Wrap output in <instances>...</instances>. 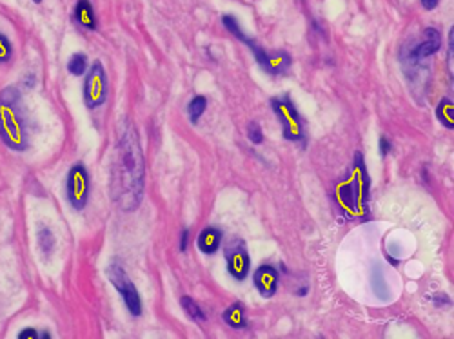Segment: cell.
<instances>
[{
    "instance_id": "cell-21",
    "label": "cell",
    "mask_w": 454,
    "mask_h": 339,
    "mask_svg": "<svg viewBox=\"0 0 454 339\" xmlns=\"http://www.w3.org/2000/svg\"><path fill=\"white\" fill-rule=\"evenodd\" d=\"M248 138L251 140L255 145H260L264 142V135H262V127L256 122H249L248 123Z\"/></svg>"
},
{
    "instance_id": "cell-20",
    "label": "cell",
    "mask_w": 454,
    "mask_h": 339,
    "mask_svg": "<svg viewBox=\"0 0 454 339\" xmlns=\"http://www.w3.org/2000/svg\"><path fill=\"white\" fill-rule=\"evenodd\" d=\"M13 57V45L9 42V38L6 35L0 33V64H6V62L11 60Z\"/></svg>"
},
{
    "instance_id": "cell-18",
    "label": "cell",
    "mask_w": 454,
    "mask_h": 339,
    "mask_svg": "<svg viewBox=\"0 0 454 339\" xmlns=\"http://www.w3.org/2000/svg\"><path fill=\"white\" fill-rule=\"evenodd\" d=\"M67 71L74 77H82L87 71V57L82 53H74L70 57V62H67Z\"/></svg>"
},
{
    "instance_id": "cell-3",
    "label": "cell",
    "mask_w": 454,
    "mask_h": 339,
    "mask_svg": "<svg viewBox=\"0 0 454 339\" xmlns=\"http://www.w3.org/2000/svg\"><path fill=\"white\" fill-rule=\"evenodd\" d=\"M369 189H371V180H369L367 167L363 162V155L358 151L355 155L351 180L340 187V200L345 213L353 216H367Z\"/></svg>"
},
{
    "instance_id": "cell-13",
    "label": "cell",
    "mask_w": 454,
    "mask_h": 339,
    "mask_svg": "<svg viewBox=\"0 0 454 339\" xmlns=\"http://www.w3.org/2000/svg\"><path fill=\"white\" fill-rule=\"evenodd\" d=\"M222 230L215 229V227H207V229H204L202 233H200L199 236V249L200 252L204 254H215L216 250L220 249V245H222Z\"/></svg>"
},
{
    "instance_id": "cell-11",
    "label": "cell",
    "mask_w": 454,
    "mask_h": 339,
    "mask_svg": "<svg viewBox=\"0 0 454 339\" xmlns=\"http://www.w3.org/2000/svg\"><path fill=\"white\" fill-rule=\"evenodd\" d=\"M440 48H442V35H440V31L434 28H426L423 29V40L414 50L409 51V60L420 62L423 58L433 57L434 53L440 51Z\"/></svg>"
},
{
    "instance_id": "cell-6",
    "label": "cell",
    "mask_w": 454,
    "mask_h": 339,
    "mask_svg": "<svg viewBox=\"0 0 454 339\" xmlns=\"http://www.w3.org/2000/svg\"><path fill=\"white\" fill-rule=\"evenodd\" d=\"M108 100V74L104 70L102 62L96 60L87 71L84 80V104L87 109H96Z\"/></svg>"
},
{
    "instance_id": "cell-10",
    "label": "cell",
    "mask_w": 454,
    "mask_h": 339,
    "mask_svg": "<svg viewBox=\"0 0 454 339\" xmlns=\"http://www.w3.org/2000/svg\"><path fill=\"white\" fill-rule=\"evenodd\" d=\"M253 282L262 298H272L280 285V274L272 265H260L253 276Z\"/></svg>"
},
{
    "instance_id": "cell-26",
    "label": "cell",
    "mask_w": 454,
    "mask_h": 339,
    "mask_svg": "<svg viewBox=\"0 0 454 339\" xmlns=\"http://www.w3.org/2000/svg\"><path fill=\"white\" fill-rule=\"evenodd\" d=\"M434 303L436 305H440V303H443V305H449V298H445V296H434Z\"/></svg>"
},
{
    "instance_id": "cell-24",
    "label": "cell",
    "mask_w": 454,
    "mask_h": 339,
    "mask_svg": "<svg viewBox=\"0 0 454 339\" xmlns=\"http://www.w3.org/2000/svg\"><path fill=\"white\" fill-rule=\"evenodd\" d=\"M26 338H40V335H38L37 330H33V328H26V330H22L21 334H18V339H26Z\"/></svg>"
},
{
    "instance_id": "cell-23",
    "label": "cell",
    "mask_w": 454,
    "mask_h": 339,
    "mask_svg": "<svg viewBox=\"0 0 454 339\" xmlns=\"http://www.w3.org/2000/svg\"><path fill=\"white\" fill-rule=\"evenodd\" d=\"M189 238H191V233L189 230H182V238H180V250L182 252H186L187 250V245H189Z\"/></svg>"
},
{
    "instance_id": "cell-7",
    "label": "cell",
    "mask_w": 454,
    "mask_h": 339,
    "mask_svg": "<svg viewBox=\"0 0 454 339\" xmlns=\"http://www.w3.org/2000/svg\"><path fill=\"white\" fill-rule=\"evenodd\" d=\"M106 274H108V279L113 283V287L118 290V294L122 296V299H124L126 306H128V311L131 312V316L138 318V316L142 314L140 294H138L135 283L128 278V274L122 269V265L113 262L111 265L106 269Z\"/></svg>"
},
{
    "instance_id": "cell-9",
    "label": "cell",
    "mask_w": 454,
    "mask_h": 339,
    "mask_svg": "<svg viewBox=\"0 0 454 339\" xmlns=\"http://www.w3.org/2000/svg\"><path fill=\"white\" fill-rule=\"evenodd\" d=\"M223 252H226L227 272L231 274L235 279H238V282L248 278L249 269H251V257H249L248 247H245L244 240L233 238L226 245Z\"/></svg>"
},
{
    "instance_id": "cell-27",
    "label": "cell",
    "mask_w": 454,
    "mask_h": 339,
    "mask_svg": "<svg viewBox=\"0 0 454 339\" xmlns=\"http://www.w3.org/2000/svg\"><path fill=\"white\" fill-rule=\"evenodd\" d=\"M33 2H37V4H38V2H42V0H33Z\"/></svg>"
},
{
    "instance_id": "cell-22",
    "label": "cell",
    "mask_w": 454,
    "mask_h": 339,
    "mask_svg": "<svg viewBox=\"0 0 454 339\" xmlns=\"http://www.w3.org/2000/svg\"><path fill=\"white\" fill-rule=\"evenodd\" d=\"M378 148H380L382 158H387L389 152L392 151V143L389 142L387 136H382V138H380V145H378Z\"/></svg>"
},
{
    "instance_id": "cell-19",
    "label": "cell",
    "mask_w": 454,
    "mask_h": 339,
    "mask_svg": "<svg viewBox=\"0 0 454 339\" xmlns=\"http://www.w3.org/2000/svg\"><path fill=\"white\" fill-rule=\"evenodd\" d=\"M38 243H40L42 252L50 254L51 250H53L55 238H53V234L50 233V229H40V233H38Z\"/></svg>"
},
{
    "instance_id": "cell-4",
    "label": "cell",
    "mask_w": 454,
    "mask_h": 339,
    "mask_svg": "<svg viewBox=\"0 0 454 339\" xmlns=\"http://www.w3.org/2000/svg\"><path fill=\"white\" fill-rule=\"evenodd\" d=\"M222 24L223 28L229 31V33L233 35V37H236L238 40L244 42L248 48H251L253 55H255L256 62H258V66L262 67V70L265 71L267 74H285L287 73V70L291 67V57L287 53H284V51H277V53H269V51H265L264 48H260V45L256 44L255 40H253L251 37H248V35L242 31V28H240L238 21H236L233 15H223L222 17Z\"/></svg>"
},
{
    "instance_id": "cell-8",
    "label": "cell",
    "mask_w": 454,
    "mask_h": 339,
    "mask_svg": "<svg viewBox=\"0 0 454 339\" xmlns=\"http://www.w3.org/2000/svg\"><path fill=\"white\" fill-rule=\"evenodd\" d=\"M66 194L70 205L77 211H82L89 201V172L82 164L73 165L67 172Z\"/></svg>"
},
{
    "instance_id": "cell-17",
    "label": "cell",
    "mask_w": 454,
    "mask_h": 339,
    "mask_svg": "<svg viewBox=\"0 0 454 339\" xmlns=\"http://www.w3.org/2000/svg\"><path fill=\"white\" fill-rule=\"evenodd\" d=\"M207 109V99L206 96H194L193 100L187 106V113H189V118L193 123H199L200 116L206 113Z\"/></svg>"
},
{
    "instance_id": "cell-16",
    "label": "cell",
    "mask_w": 454,
    "mask_h": 339,
    "mask_svg": "<svg viewBox=\"0 0 454 339\" xmlns=\"http://www.w3.org/2000/svg\"><path fill=\"white\" fill-rule=\"evenodd\" d=\"M180 305H182V309H184V312L189 316V319H193V321H196V323L206 321V312L202 311V306L194 301L193 298H189V296H184V298L180 299Z\"/></svg>"
},
{
    "instance_id": "cell-15",
    "label": "cell",
    "mask_w": 454,
    "mask_h": 339,
    "mask_svg": "<svg viewBox=\"0 0 454 339\" xmlns=\"http://www.w3.org/2000/svg\"><path fill=\"white\" fill-rule=\"evenodd\" d=\"M436 118L440 120V123H442L443 127H447V129H450V131H453L454 129V104H453V100L443 99L442 102L438 104Z\"/></svg>"
},
{
    "instance_id": "cell-25",
    "label": "cell",
    "mask_w": 454,
    "mask_h": 339,
    "mask_svg": "<svg viewBox=\"0 0 454 339\" xmlns=\"http://www.w3.org/2000/svg\"><path fill=\"white\" fill-rule=\"evenodd\" d=\"M420 2H421V6H423L426 9H429V11L440 4V0H420Z\"/></svg>"
},
{
    "instance_id": "cell-2",
    "label": "cell",
    "mask_w": 454,
    "mask_h": 339,
    "mask_svg": "<svg viewBox=\"0 0 454 339\" xmlns=\"http://www.w3.org/2000/svg\"><path fill=\"white\" fill-rule=\"evenodd\" d=\"M22 94L15 86L0 91V140L13 151L29 148V131L22 113Z\"/></svg>"
},
{
    "instance_id": "cell-1",
    "label": "cell",
    "mask_w": 454,
    "mask_h": 339,
    "mask_svg": "<svg viewBox=\"0 0 454 339\" xmlns=\"http://www.w3.org/2000/svg\"><path fill=\"white\" fill-rule=\"evenodd\" d=\"M144 155L135 126L126 120L120 127V136L115 148L111 165L113 201L122 211L129 213L140 205L144 196Z\"/></svg>"
},
{
    "instance_id": "cell-5",
    "label": "cell",
    "mask_w": 454,
    "mask_h": 339,
    "mask_svg": "<svg viewBox=\"0 0 454 339\" xmlns=\"http://www.w3.org/2000/svg\"><path fill=\"white\" fill-rule=\"evenodd\" d=\"M271 107L277 118L280 120L284 138L289 140V142H306V126H304V120H301L300 113L297 111L294 104L291 102L289 96L272 99Z\"/></svg>"
},
{
    "instance_id": "cell-12",
    "label": "cell",
    "mask_w": 454,
    "mask_h": 339,
    "mask_svg": "<svg viewBox=\"0 0 454 339\" xmlns=\"http://www.w3.org/2000/svg\"><path fill=\"white\" fill-rule=\"evenodd\" d=\"M71 18L84 31H96L99 29V18H96L95 8L91 4V0H77L73 13H71Z\"/></svg>"
},
{
    "instance_id": "cell-14",
    "label": "cell",
    "mask_w": 454,
    "mask_h": 339,
    "mask_svg": "<svg viewBox=\"0 0 454 339\" xmlns=\"http://www.w3.org/2000/svg\"><path fill=\"white\" fill-rule=\"evenodd\" d=\"M223 321L229 325L231 328H244L248 325V318H245V309L242 303H233L231 306H227L226 312H223Z\"/></svg>"
}]
</instances>
